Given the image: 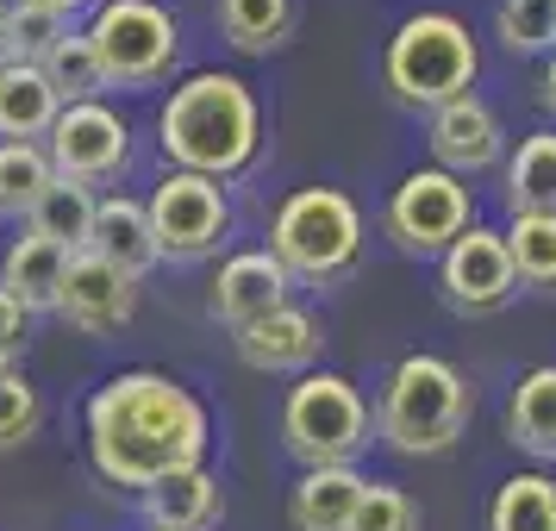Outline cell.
I'll return each mask as SVG.
<instances>
[{"instance_id":"83f0119b","label":"cell","mask_w":556,"mask_h":531,"mask_svg":"<svg viewBox=\"0 0 556 531\" xmlns=\"http://www.w3.org/2000/svg\"><path fill=\"white\" fill-rule=\"evenodd\" d=\"M506 256H513V276L526 288H556V219H513Z\"/></svg>"},{"instance_id":"f1b7e54d","label":"cell","mask_w":556,"mask_h":531,"mask_svg":"<svg viewBox=\"0 0 556 531\" xmlns=\"http://www.w3.org/2000/svg\"><path fill=\"white\" fill-rule=\"evenodd\" d=\"M494 31H501L506 51H556V0H501L494 13Z\"/></svg>"},{"instance_id":"7402d4cb","label":"cell","mask_w":556,"mask_h":531,"mask_svg":"<svg viewBox=\"0 0 556 531\" xmlns=\"http://www.w3.org/2000/svg\"><path fill=\"white\" fill-rule=\"evenodd\" d=\"M63 269H70V251H56L51 238H20L7 263H0V288L13 294V301L38 313V306H56V288H63Z\"/></svg>"},{"instance_id":"4dcf8cb0","label":"cell","mask_w":556,"mask_h":531,"mask_svg":"<svg viewBox=\"0 0 556 531\" xmlns=\"http://www.w3.org/2000/svg\"><path fill=\"white\" fill-rule=\"evenodd\" d=\"M351 531H419V506L406 488H388V481H369L363 488V506H356Z\"/></svg>"},{"instance_id":"4316f807","label":"cell","mask_w":556,"mask_h":531,"mask_svg":"<svg viewBox=\"0 0 556 531\" xmlns=\"http://www.w3.org/2000/svg\"><path fill=\"white\" fill-rule=\"evenodd\" d=\"M56 181L45 144H0V213H31Z\"/></svg>"},{"instance_id":"e575fe53","label":"cell","mask_w":556,"mask_h":531,"mask_svg":"<svg viewBox=\"0 0 556 531\" xmlns=\"http://www.w3.org/2000/svg\"><path fill=\"white\" fill-rule=\"evenodd\" d=\"M38 7H51V13H63V20H70V13H81V7H101V0H38Z\"/></svg>"},{"instance_id":"4fadbf2b","label":"cell","mask_w":556,"mask_h":531,"mask_svg":"<svg viewBox=\"0 0 556 531\" xmlns=\"http://www.w3.org/2000/svg\"><path fill=\"white\" fill-rule=\"evenodd\" d=\"M431 156L444 176H476L488 163H501V119L481 94L444 101L431 113Z\"/></svg>"},{"instance_id":"7a4b0ae2","label":"cell","mask_w":556,"mask_h":531,"mask_svg":"<svg viewBox=\"0 0 556 531\" xmlns=\"http://www.w3.org/2000/svg\"><path fill=\"white\" fill-rule=\"evenodd\" d=\"M163 156L188 169V176L226 181L238 169H251L256 156V131H263V113H256V94L238 76H219V69H201L188 76L163 106Z\"/></svg>"},{"instance_id":"f546056e","label":"cell","mask_w":556,"mask_h":531,"mask_svg":"<svg viewBox=\"0 0 556 531\" xmlns=\"http://www.w3.org/2000/svg\"><path fill=\"white\" fill-rule=\"evenodd\" d=\"M45 419V406H38V388H31L20 369H7L0 376V451H20L31 431Z\"/></svg>"},{"instance_id":"1f68e13d","label":"cell","mask_w":556,"mask_h":531,"mask_svg":"<svg viewBox=\"0 0 556 531\" xmlns=\"http://www.w3.org/2000/svg\"><path fill=\"white\" fill-rule=\"evenodd\" d=\"M7 20H13V45H20V63H45L56 38H70V20L51 13V7H38V0H20V7H7Z\"/></svg>"},{"instance_id":"5bb4252c","label":"cell","mask_w":556,"mask_h":531,"mask_svg":"<svg viewBox=\"0 0 556 531\" xmlns=\"http://www.w3.org/2000/svg\"><path fill=\"white\" fill-rule=\"evenodd\" d=\"M276 306H288V269H281L269 251L231 256L226 269H219V281H213V319L231 326V331L256 326V319L276 313Z\"/></svg>"},{"instance_id":"6da1fadb","label":"cell","mask_w":556,"mask_h":531,"mask_svg":"<svg viewBox=\"0 0 556 531\" xmlns=\"http://www.w3.org/2000/svg\"><path fill=\"white\" fill-rule=\"evenodd\" d=\"M88 451L113 488H151L206 456V406L156 369H126L88 401Z\"/></svg>"},{"instance_id":"8992f818","label":"cell","mask_w":556,"mask_h":531,"mask_svg":"<svg viewBox=\"0 0 556 531\" xmlns=\"http://www.w3.org/2000/svg\"><path fill=\"white\" fill-rule=\"evenodd\" d=\"M376 419L344 376H301L281 406V444L301 456L306 469H351L369 451Z\"/></svg>"},{"instance_id":"836d02e7","label":"cell","mask_w":556,"mask_h":531,"mask_svg":"<svg viewBox=\"0 0 556 531\" xmlns=\"http://www.w3.org/2000/svg\"><path fill=\"white\" fill-rule=\"evenodd\" d=\"M20 63V45H13V20H7V7H0V76Z\"/></svg>"},{"instance_id":"3957f363","label":"cell","mask_w":556,"mask_h":531,"mask_svg":"<svg viewBox=\"0 0 556 531\" xmlns=\"http://www.w3.org/2000/svg\"><path fill=\"white\" fill-rule=\"evenodd\" d=\"M469 413H476L469 381L456 376L444 356L413 351V356L394 363V376H388V388H381L376 431L401 456H444L456 438H463Z\"/></svg>"},{"instance_id":"484cf974","label":"cell","mask_w":556,"mask_h":531,"mask_svg":"<svg viewBox=\"0 0 556 531\" xmlns=\"http://www.w3.org/2000/svg\"><path fill=\"white\" fill-rule=\"evenodd\" d=\"M488 531H556V481L551 476H513L488 506Z\"/></svg>"},{"instance_id":"e0dca14e","label":"cell","mask_w":556,"mask_h":531,"mask_svg":"<svg viewBox=\"0 0 556 531\" xmlns=\"http://www.w3.org/2000/svg\"><path fill=\"white\" fill-rule=\"evenodd\" d=\"M144 513H151L156 531H213L226 501H219V481L194 463V469H169L163 481H151L144 488Z\"/></svg>"},{"instance_id":"7c38bea8","label":"cell","mask_w":556,"mask_h":531,"mask_svg":"<svg viewBox=\"0 0 556 531\" xmlns=\"http://www.w3.org/2000/svg\"><path fill=\"white\" fill-rule=\"evenodd\" d=\"M51 313H63V319H70L76 331H88V338L119 331V326H131V313H138V281L119 276L106 256L76 251L70 269H63V288H56Z\"/></svg>"},{"instance_id":"d6a6232c","label":"cell","mask_w":556,"mask_h":531,"mask_svg":"<svg viewBox=\"0 0 556 531\" xmlns=\"http://www.w3.org/2000/svg\"><path fill=\"white\" fill-rule=\"evenodd\" d=\"M20 344H26V306L0 288V356H13Z\"/></svg>"},{"instance_id":"cb8c5ba5","label":"cell","mask_w":556,"mask_h":531,"mask_svg":"<svg viewBox=\"0 0 556 531\" xmlns=\"http://www.w3.org/2000/svg\"><path fill=\"white\" fill-rule=\"evenodd\" d=\"M219 31L238 51L269 56L294 31V0H219Z\"/></svg>"},{"instance_id":"603a6c76","label":"cell","mask_w":556,"mask_h":531,"mask_svg":"<svg viewBox=\"0 0 556 531\" xmlns=\"http://www.w3.org/2000/svg\"><path fill=\"white\" fill-rule=\"evenodd\" d=\"M94 194L81 188V181H63L56 176L51 188H45V201L26 213V226H31V238H51L56 251H88V238H94Z\"/></svg>"},{"instance_id":"d590c367","label":"cell","mask_w":556,"mask_h":531,"mask_svg":"<svg viewBox=\"0 0 556 531\" xmlns=\"http://www.w3.org/2000/svg\"><path fill=\"white\" fill-rule=\"evenodd\" d=\"M544 106L556 113V51H551V69H544Z\"/></svg>"},{"instance_id":"8fae6325","label":"cell","mask_w":556,"mask_h":531,"mask_svg":"<svg viewBox=\"0 0 556 531\" xmlns=\"http://www.w3.org/2000/svg\"><path fill=\"white\" fill-rule=\"evenodd\" d=\"M444 301L456 313H494L519 294V276H513V256H506V238L488 226H469L444 251Z\"/></svg>"},{"instance_id":"ffe728a7","label":"cell","mask_w":556,"mask_h":531,"mask_svg":"<svg viewBox=\"0 0 556 531\" xmlns=\"http://www.w3.org/2000/svg\"><path fill=\"white\" fill-rule=\"evenodd\" d=\"M506 206L513 219H556V131H531L506 163Z\"/></svg>"},{"instance_id":"52a82bcc","label":"cell","mask_w":556,"mask_h":531,"mask_svg":"<svg viewBox=\"0 0 556 531\" xmlns=\"http://www.w3.org/2000/svg\"><path fill=\"white\" fill-rule=\"evenodd\" d=\"M88 45L101 56V76L119 88H144V81L169 76V63L181 51L176 13L156 7V0H101L94 7V26Z\"/></svg>"},{"instance_id":"ba28073f","label":"cell","mask_w":556,"mask_h":531,"mask_svg":"<svg viewBox=\"0 0 556 531\" xmlns=\"http://www.w3.org/2000/svg\"><path fill=\"white\" fill-rule=\"evenodd\" d=\"M381 226H388V238H394L406 256H444L463 231L476 226V206H469L463 176H444V169H413V176L388 194Z\"/></svg>"},{"instance_id":"ac0fdd59","label":"cell","mask_w":556,"mask_h":531,"mask_svg":"<svg viewBox=\"0 0 556 531\" xmlns=\"http://www.w3.org/2000/svg\"><path fill=\"white\" fill-rule=\"evenodd\" d=\"M363 488L369 481L356 469H306L288 494V519H294V531H351Z\"/></svg>"},{"instance_id":"d6986e66","label":"cell","mask_w":556,"mask_h":531,"mask_svg":"<svg viewBox=\"0 0 556 531\" xmlns=\"http://www.w3.org/2000/svg\"><path fill=\"white\" fill-rule=\"evenodd\" d=\"M56 113L63 101L51 94V81L38 63H13L7 76H0V138L7 144H38V138H51Z\"/></svg>"},{"instance_id":"277c9868","label":"cell","mask_w":556,"mask_h":531,"mask_svg":"<svg viewBox=\"0 0 556 531\" xmlns=\"http://www.w3.org/2000/svg\"><path fill=\"white\" fill-rule=\"evenodd\" d=\"M269 256L301 281H344L363 256V213L338 188H301L288 194L269 226Z\"/></svg>"},{"instance_id":"9c48e42d","label":"cell","mask_w":556,"mask_h":531,"mask_svg":"<svg viewBox=\"0 0 556 531\" xmlns=\"http://www.w3.org/2000/svg\"><path fill=\"white\" fill-rule=\"evenodd\" d=\"M144 213H151V231H156V251L163 256H206L231 226V206L219 194V181L188 176V169L156 181Z\"/></svg>"},{"instance_id":"30bf717a","label":"cell","mask_w":556,"mask_h":531,"mask_svg":"<svg viewBox=\"0 0 556 531\" xmlns=\"http://www.w3.org/2000/svg\"><path fill=\"white\" fill-rule=\"evenodd\" d=\"M131 131L126 119L113 113V106L88 101V106H63L51 126V169L63 181H81V188H94V181H113L119 169L131 163Z\"/></svg>"},{"instance_id":"5b68a950","label":"cell","mask_w":556,"mask_h":531,"mask_svg":"<svg viewBox=\"0 0 556 531\" xmlns=\"http://www.w3.org/2000/svg\"><path fill=\"white\" fill-rule=\"evenodd\" d=\"M476 38L463 20L451 13H419V20H406L394 31V45H388V63H381V76L394 88V101L406 106H438L444 101H463V94H476Z\"/></svg>"},{"instance_id":"44dd1931","label":"cell","mask_w":556,"mask_h":531,"mask_svg":"<svg viewBox=\"0 0 556 531\" xmlns=\"http://www.w3.org/2000/svg\"><path fill=\"white\" fill-rule=\"evenodd\" d=\"M506 431H513V444H519L526 456L556 463V363L519 376L513 406H506Z\"/></svg>"},{"instance_id":"9a60e30c","label":"cell","mask_w":556,"mask_h":531,"mask_svg":"<svg viewBox=\"0 0 556 531\" xmlns=\"http://www.w3.org/2000/svg\"><path fill=\"white\" fill-rule=\"evenodd\" d=\"M238 356L251 369H263V376H294V369H306L319 356V326H313V313H301V306H276L256 326L238 331Z\"/></svg>"},{"instance_id":"2e32d148","label":"cell","mask_w":556,"mask_h":531,"mask_svg":"<svg viewBox=\"0 0 556 531\" xmlns=\"http://www.w3.org/2000/svg\"><path fill=\"white\" fill-rule=\"evenodd\" d=\"M88 251L106 256V263H113L119 276H131V281L163 263L151 213H144V201H126V194H113V201L94 206V238H88Z\"/></svg>"},{"instance_id":"d4e9b609","label":"cell","mask_w":556,"mask_h":531,"mask_svg":"<svg viewBox=\"0 0 556 531\" xmlns=\"http://www.w3.org/2000/svg\"><path fill=\"white\" fill-rule=\"evenodd\" d=\"M45 81H51V94L63 106H88L94 94L106 88L101 76V56H94V45H88V31H70V38H56L51 51H45Z\"/></svg>"}]
</instances>
